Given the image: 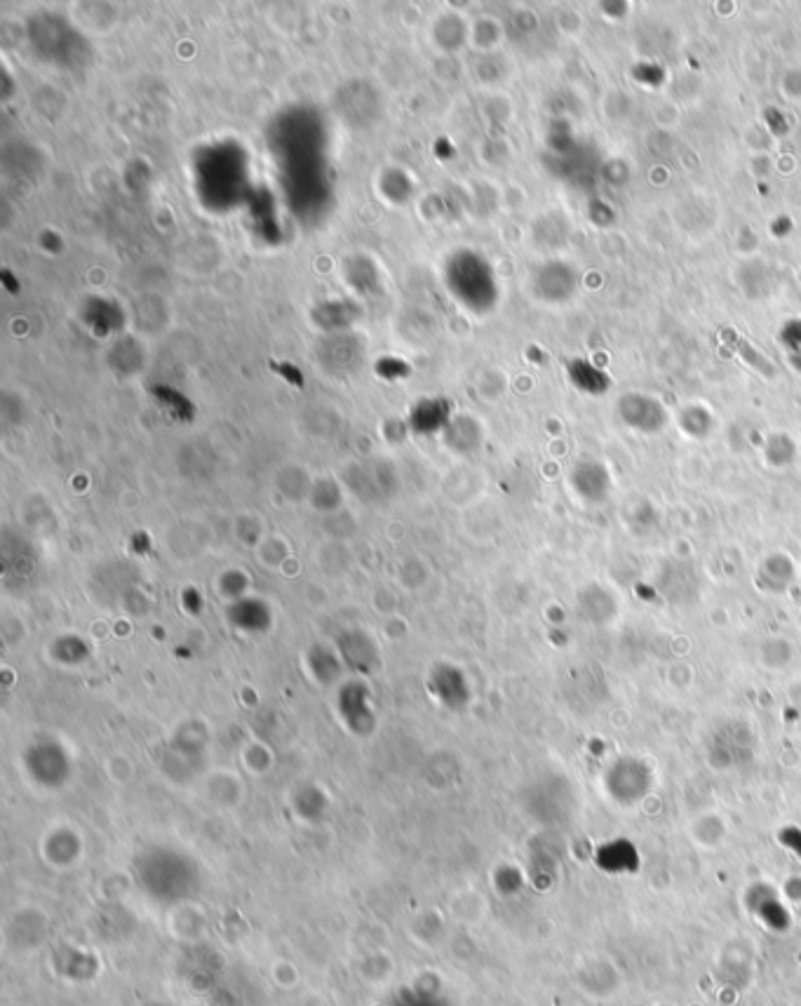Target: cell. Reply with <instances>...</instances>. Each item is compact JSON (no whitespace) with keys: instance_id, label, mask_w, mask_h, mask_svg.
<instances>
[{"instance_id":"obj_5","label":"cell","mask_w":801,"mask_h":1006,"mask_svg":"<svg viewBox=\"0 0 801 1006\" xmlns=\"http://www.w3.org/2000/svg\"><path fill=\"white\" fill-rule=\"evenodd\" d=\"M602 854L614 856V863L609 865V870H628L632 856H635V851H632V844L614 842V844H609V847H604Z\"/></svg>"},{"instance_id":"obj_4","label":"cell","mask_w":801,"mask_h":1006,"mask_svg":"<svg viewBox=\"0 0 801 1006\" xmlns=\"http://www.w3.org/2000/svg\"><path fill=\"white\" fill-rule=\"evenodd\" d=\"M574 478H576L578 494H583L588 501H599L607 496L609 478H607V471H604L602 466L583 464L576 471Z\"/></svg>"},{"instance_id":"obj_3","label":"cell","mask_w":801,"mask_h":1006,"mask_svg":"<svg viewBox=\"0 0 801 1006\" xmlns=\"http://www.w3.org/2000/svg\"><path fill=\"white\" fill-rule=\"evenodd\" d=\"M581 612L585 621L595 623V626H604V623H609L616 616L618 602L609 590H604L599 583H592V586L583 590Z\"/></svg>"},{"instance_id":"obj_2","label":"cell","mask_w":801,"mask_h":1006,"mask_svg":"<svg viewBox=\"0 0 801 1006\" xmlns=\"http://www.w3.org/2000/svg\"><path fill=\"white\" fill-rule=\"evenodd\" d=\"M625 424H630L632 428H639V431H658L665 424V414L658 402L649 398H637V395H628L621 405Z\"/></svg>"},{"instance_id":"obj_1","label":"cell","mask_w":801,"mask_h":1006,"mask_svg":"<svg viewBox=\"0 0 801 1006\" xmlns=\"http://www.w3.org/2000/svg\"><path fill=\"white\" fill-rule=\"evenodd\" d=\"M607 783L609 790L618 797V800L635 802L639 797H644L646 790H649L651 771L649 767H644V762L632 760V757H623V760H618L614 767L609 769Z\"/></svg>"}]
</instances>
